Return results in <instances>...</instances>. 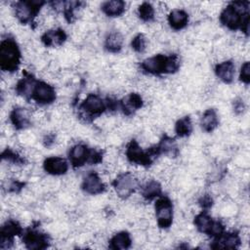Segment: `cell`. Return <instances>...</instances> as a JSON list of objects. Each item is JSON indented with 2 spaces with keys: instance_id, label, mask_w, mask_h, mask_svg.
Returning <instances> with one entry per match:
<instances>
[{
  "instance_id": "1",
  "label": "cell",
  "mask_w": 250,
  "mask_h": 250,
  "mask_svg": "<svg viewBox=\"0 0 250 250\" xmlns=\"http://www.w3.org/2000/svg\"><path fill=\"white\" fill-rule=\"evenodd\" d=\"M249 3L232 2L227 6L220 16L221 22L229 29L240 28L246 35L249 34Z\"/></svg>"
},
{
  "instance_id": "2",
  "label": "cell",
  "mask_w": 250,
  "mask_h": 250,
  "mask_svg": "<svg viewBox=\"0 0 250 250\" xmlns=\"http://www.w3.org/2000/svg\"><path fill=\"white\" fill-rule=\"evenodd\" d=\"M142 68L151 74L173 73L179 68V61L177 56L156 55L146 59L142 62Z\"/></svg>"
},
{
  "instance_id": "3",
  "label": "cell",
  "mask_w": 250,
  "mask_h": 250,
  "mask_svg": "<svg viewBox=\"0 0 250 250\" xmlns=\"http://www.w3.org/2000/svg\"><path fill=\"white\" fill-rule=\"evenodd\" d=\"M21 62V52L17 42L12 38L4 39L0 45V66L8 72L16 71Z\"/></svg>"
},
{
  "instance_id": "4",
  "label": "cell",
  "mask_w": 250,
  "mask_h": 250,
  "mask_svg": "<svg viewBox=\"0 0 250 250\" xmlns=\"http://www.w3.org/2000/svg\"><path fill=\"white\" fill-rule=\"evenodd\" d=\"M43 1H20L15 5V14L21 23L30 22L44 5Z\"/></svg>"
},
{
  "instance_id": "5",
  "label": "cell",
  "mask_w": 250,
  "mask_h": 250,
  "mask_svg": "<svg viewBox=\"0 0 250 250\" xmlns=\"http://www.w3.org/2000/svg\"><path fill=\"white\" fill-rule=\"evenodd\" d=\"M137 186L138 181L135 176L130 172L118 175L113 182V188L117 195L121 198L129 197L135 191Z\"/></svg>"
},
{
  "instance_id": "6",
  "label": "cell",
  "mask_w": 250,
  "mask_h": 250,
  "mask_svg": "<svg viewBox=\"0 0 250 250\" xmlns=\"http://www.w3.org/2000/svg\"><path fill=\"white\" fill-rule=\"evenodd\" d=\"M157 224L161 229H168L173 222V205L168 197H160L155 202Z\"/></svg>"
},
{
  "instance_id": "7",
  "label": "cell",
  "mask_w": 250,
  "mask_h": 250,
  "mask_svg": "<svg viewBox=\"0 0 250 250\" xmlns=\"http://www.w3.org/2000/svg\"><path fill=\"white\" fill-rule=\"evenodd\" d=\"M31 99L40 104H52L56 100L55 89L46 82H36L31 94Z\"/></svg>"
},
{
  "instance_id": "8",
  "label": "cell",
  "mask_w": 250,
  "mask_h": 250,
  "mask_svg": "<svg viewBox=\"0 0 250 250\" xmlns=\"http://www.w3.org/2000/svg\"><path fill=\"white\" fill-rule=\"evenodd\" d=\"M126 156L130 162L144 166H148L152 160V157L149 155L148 151H144L135 140L128 144L126 148Z\"/></svg>"
},
{
  "instance_id": "9",
  "label": "cell",
  "mask_w": 250,
  "mask_h": 250,
  "mask_svg": "<svg viewBox=\"0 0 250 250\" xmlns=\"http://www.w3.org/2000/svg\"><path fill=\"white\" fill-rule=\"evenodd\" d=\"M80 108L88 116H95L102 114L107 107L106 102L95 94H89L84 102L81 104Z\"/></svg>"
},
{
  "instance_id": "10",
  "label": "cell",
  "mask_w": 250,
  "mask_h": 250,
  "mask_svg": "<svg viewBox=\"0 0 250 250\" xmlns=\"http://www.w3.org/2000/svg\"><path fill=\"white\" fill-rule=\"evenodd\" d=\"M22 241L28 249H45L49 242L46 234L35 229H27L23 234Z\"/></svg>"
},
{
  "instance_id": "11",
  "label": "cell",
  "mask_w": 250,
  "mask_h": 250,
  "mask_svg": "<svg viewBox=\"0 0 250 250\" xmlns=\"http://www.w3.org/2000/svg\"><path fill=\"white\" fill-rule=\"evenodd\" d=\"M43 167L47 173L55 176L63 175L68 170L67 162L59 156H51L46 158L43 163Z\"/></svg>"
},
{
  "instance_id": "12",
  "label": "cell",
  "mask_w": 250,
  "mask_h": 250,
  "mask_svg": "<svg viewBox=\"0 0 250 250\" xmlns=\"http://www.w3.org/2000/svg\"><path fill=\"white\" fill-rule=\"evenodd\" d=\"M91 150L83 144L73 146L69 151V160L73 167H80L84 165L90 156Z\"/></svg>"
},
{
  "instance_id": "13",
  "label": "cell",
  "mask_w": 250,
  "mask_h": 250,
  "mask_svg": "<svg viewBox=\"0 0 250 250\" xmlns=\"http://www.w3.org/2000/svg\"><path fill=\"white\" fill-rule=\"evenodd\" d=\"M104 184L95 172L88 173L82 183V188L89 194L102 193L104 190Z\"/></svg>"
},
{
  "instance_id": "14",
  "label": "cell",
  "mask_w": 250,
  "mask_h": 250,
  "mask_svg": "<svg viewBox=\"0 0 250 250\" xmlns=\"http://www.w3.org/2000/svg\"><path fill=\"white\" fill-rule=\"evenodd\" d=\"M216 75L225 83H231L235 74V67L231 61L220 62L215 67Z\"/></svg>"
},
{
  "instance_id": "15",
  "label": "cell",
  "mask_w": 250,
  "mask_h": 250,
  "mask_svg": "<svg viewBox=\"0 0 250 250\" xmlns=\"http://www.w3.org/2000/svg\"><path fill=\"white\" fill-rule=\"evenodd\" d=\"M213 248H237L240 244L239 235L236 232H224L216 238Z\"/></svg>"
},
{
  "instance_id": "16",
  "label": "cell",
  "mask_w": 250,
  "mask_h": 250,
  "mask_svg": "<svg viewBox=\"0 0 250 250\" xmlns=\"http://www.w3.org/2000/svg\"><path fill=\"white\" fill-rule=\"evenodd\" d=\"M10 119L17 129H24L30 124L29 112L23 107L14 108L10 114Z\"/></svg>"
},
{
  "instance_id": "17",
  "label": "cell",
  "mask_w": 250,
  "mask_h": 250,
  "mask_svg": "<svg viewBox=\"0 0 250 250\" xmlns=\"http://www.w3.org/2000/svg\"><path fill=\"white\" fill-rule=\"evenodd\" d=\"M143 106V99L137 93L129 94L121 102V108L127 115L133 114L136 110Z\"/></svg>"
},
{
  "instance_id": "18",
  "label": "cell",
  "mask_w": 250,
  "mask_h": 250,
  "mask_svg": "<svg viewBox=\"0 0 250 250\" xmlns=\"http://www.w3.org/2000/svg\"><path fill=\"white\" fill-rule=\"evenodd\" d=\"M65 39H66V34L61 28L48 30L41 37V40L44 43V45L48 47L62 45L65 41Z\"/></svg>"
},
{
  "instance_id": "19",
  "label": "cell",
  "mask_w": 250,
  "mask_h": 250,
  "mask_svg": "<svg viewBox=\"0 0 250 250\" xmlns=\"http://www.w3.org/2000/svg\"><path fill=\"white\" fill-rule=\"evenodd\" d=\"M168 21L172 28L176 30H180L188 24V16L184 10L175 9L170 12L168 16Z\"/></svg>"
},
{
  "instance_id": "20",
  "label": "cell",
  "mask_w": 250,
  "mask_h": 250,
  "mask_svg": "<svg viewBox=\"0 0 250 250\" xmlns=\"http://www.w3.org/2000/svg\"><path fill=\"white\" fill-rule=\"evenodd\" d=\"M36 82L37 81H35L32 75L24 72V76L18 82L16 90L19 94L24 96L25 98H31V94Z\"/></svg>"
},
{
  "instance_id": "21",
  "label": "cell",
  "mask_w": 250,
  "mask_h": 250,
  "mask_svg": "<svg viewBox=\"0 0 250 250\" xmlns=\"http://www.w3.org/2000/svg\"><path fill=\"white\" fill-rule=\"evenodd\" d=\"M102 10L108 17H118L125 11V3L121 0L106 1L102 5Z\"/></svg>"
},
{
  "instance_id": "22",
  "label": "cell",
  "mask_w": 250,
  "mask_h": 250,
  "mask_svg": "<svg viewBox=\"0 0 250 250\" xmlns=\"http://www.w3.org/2000/svg\"><path fill=\"white\" fill-rule=\"evenodd\" d=\"M214 222L215 221H213L212 218L205 212L198 214L194 219V225H195L196 229L200 232L208 234V235H210V233H211Z\"/></svg>"
},
{
  "instance_id": "23",
  "label": "cell",
  "mask_w": 250,
  "mask_h": 250,
  "mask_svg": "<svg viewBox=\"0 0 250 250\" xmlns=\"http://www.w3.org/2000/svg\"><path fill=\"white\" fill-rule=\"evenodd\" d=\"M131 244L132 240L127 231H120L114 234L109 241V247L112 249H127Z\"/></svg>"
},
{
  "instance_id": "24",
  "label": "cell",
  "mask_w": 250,
  "mask_h": 250,
  "mask_svg": "<svg viewBox=\"0 0 250 250\" xmlns=\"http://www.w3.org/2000/svg\"><path fill=\"white\" fill-rule=\"evenodd\" d=\"M219 123L218 115L214 109H207L201 117V127L205 132H212Z\"/></svg>"
},
{
  "instance_id": "25",
  "label": "cell",
  "mask_w": 250,
  "mask_h": 250,
  "mask_svg": "<svg viewBox=\"0 0 250 250\" xmlns=\"http://www.w3.org/2000/svg\"><path fill=\"white\" fill-rule=\"evenodd\" d=\"M105 49L111 53H117L123 45V36L117 31L110 32L105 39Z\"/></svg>"
},
{
  "instance_id": "26",
  "label": "cell",
  "mask_w": 250,
  "mask_h": 250,
  "mask_svg": "<svg viewBox=\"0 0 250 250\" xmlns=\"http://www.w3.org/2000/svg\"><path fill=\"white\" fill-rule=\"evenodd\" d=\"M142 194L146 199L151 200L161 194V186L157 181L151 180L146 182L142 188Z\"/></svg>"
},
{
  "instance_id": "27",
  "label": "cell",
  "mask_w": 250,
  "mask_h": 250,
  "mask_svg": "<svg viewBox=\"0 0 250 250\" xmlns=\"http://www.w3.org/2000/svg\"><path fill=\"white\" fill-rule=\"evenodd\" d=\"M21 232H22V229L21 225L14 220H9L2 226L0 234L1 236L14 238L15 235H19Z\"/></svg>"
},
{
  "instance_id": "28",
  "label": "cell",
  "mask_w": 250,
  "mask_h": 250,
  "mask_svg": "<svg viewBox=\"0 0 250 250\" xmlns=\"http://www.w3.org/2000/svg\"><path fill=\"white\" fill-rule=\"evenodd\" d=\"M157 147H158V150L160 153H165V154H168L171 156L172 155L175 156L178 152V147L176 146L175 140L168 136L163 137V139L160 141Z\"/></svg>"
},
{
  "instance_id": "29",
  "label": "cell",
  "mask_w": 250,
  "mask_h": 250,
  "mask_svg": "<svg viewBox=\"0 0 250 250\" xmlns=\"http://www.w3.org/2000/svg\"><path fill=\"white\" fill-rule=\"evenodd\" d=\"M175 131L179 137L188 136L192 131L190 118L188 116H185L179 119L175 125Z\"/></svg>"
},
{
  "instance_id": "30",
  "label": "cell",
  "mask_w": 250,
  "mask_h": 250,
  "mask_svg": "<svg viewBox=\"0 0 250 250\" xmlns=\"http://www.w3.org/2000/svg\"><path fill=\"white\" fill-rule=\"evenodd\" d=\"M139 16L144 21H149L154 18V9L150 3L144 2L139 7Z\"/></svg>"
},
{
  "instance_id": "31",
  "label": "cell",
  "mask_w": 250,
  "mask_h": 250,
  "mask_svg": "<svg viewBox=\"0 0 250 250\" xmlns=\"http://www.w3.org/2000/svg\"><path fill=\"white\" fill-rule=\"evenodd\" d=\"M132 48L138 52V53H142L145 51L146 49V37L143 33H139L137 34L133 40H132Z\"/></svg>"
},
{
  "instance_id": "32",
  "label": "cell",
  "mask_w": 250,
  "mask_h": 250,
  "mask_svg": "<svg viewBox=\"0 0 250 250\" xmlns=\"http://www.w3.org/2000/svg\"><path fill=\"white\" fill-rule=\"evenodd\" d=\"M240 80L245 83V84H249L250 82V64L249 62H245L240 69V75H239Z\"/></svg>"
},
{
  "instance_id": "33",
  "label": "cell",
  "mask_w": 250,
  "mask_h": 250,
  "mask_svg": "<svg viewBox=\"0 0 250 250\" xmlns=\"http://www.w3.org/2000/svg\"><path fill=\"white\" fill-rule=\"evenodd\" d=\"M103 160V152L101 150H91L89 156V162L92 164H97L102 162Z\"/></svg>"
},
{
  "instance_id": "34",
  "label": "cell",
  "mask_w": 250,
  "mask_h": 250,
  "mask_svg": "<svg viewBox=\"0 0 250 250\" xmlns=\"http://www.w3.org/2000/svg\"><path fill=\"white\" fill-rule=\"evenodd\" d=\"M212 198L209 196V195H204L203 197H201V199L199 200V203H200V205L203 207V208H205V209H207V208H210L211 206H212Z\"/></svg>"
},
{
  "instance_id": "35",
  "label": "cell",
  "mask_w": 250,
  "mask_h": 250,
  "mask_svg": "<svg viewBox=\"0 0 250 250\" xmlns=\"http://www.w3.org/2000/svg\"><path fill=\"white\" fill-rule=\"evenodd\" d=\"M234 110L236 113H240L244 110V104L241 101H237L234 103Z\"/></svg>"
}]
</instances>
